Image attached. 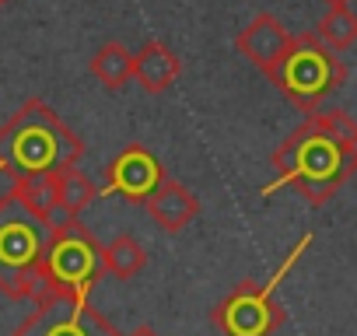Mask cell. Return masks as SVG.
Returning a JSON list of instances; mask_svg holds the SVG:
<instances>
[{"label": "cell", "mask_w": 357, "mask_h": 336, "mask_svg": "<svg viewBox=\"0 0 357 336\" xmlns=\"http://www.w3.org/2000/svg\"><path fill=\"white\" fill-rule=\"evenodd\" d=\"M273 183L263 193L294 186L308 207H322L357 172V119L347 109H315L270 154Z\"/></svg>", "instance_id": "obj_1"}, {"label": "cell", "mask_w": 357, "mask_h": 336, "mask_svg": "<svg viewBox=\"0 0 357 336\" xmlns=\"http://www.w3.org/2000/svg\"><path fill=\"white\" fill-rule=\"evenodd\" d=\"M84 154V140L43 102L29 98L0 126V168L18 179L36 172H63Z\"/></svg>", "instance_id": "obj_2"}, {"label": "cell", "mask_w": 357, "mask_h": 336, "mask_svg": "<svg viewBox=\"0 0 357 336\" xmlns=\"http://www.w3.org/2000/svg\"><path fill=\"white\" fill-rule=\"evenodd\" d=\"M50 235L53 224L32 214L15 193L0 200V294L22 301L43 291Z\"/></svg>", "instance_id": "obj_3"}, {"label": "cell", "mask_w": 357, "mask_h": 336, "mask_svg": "<svg viewBox=\"0 0 357 336\" xmlns=\"http://www.w3.org/2000/svg\"><path fill=\"white\" fill-rule=\"evenodd\" d=\"M270 81L298 112L308 116L322 105L329 91L347 84V63L315 32H301L294 36L284 63L270 74Z\"/></svg>", "instance_id": "obj_4"}, {"label": "cell", "mask_w": 357, "mask_h": 336, "mask_svg": "<svg viewBox=\"0 0 357 336\" xmlns=\"http://www.w3.org/2000/svg\"><path fill=\"white\" fill-rule=\"evenodd\" d=\"M312 245V235H305L291 256L284 259V266L273 273V280L266 284H256V280H238L235 291L218 301L211 308V322L225 333V336H273L280 326H284V305L273 298L277 284L291 273V266L301 259V252Z\"/></svg>", "instance_id": "obj_5"}, {"label": "cell", "mask_w": 357, "mask_h": 336, "mask_svg": "<svg viewBox=\"0 0 357 336\" xmlns=\"http://www.w3.org/2000/svg\"><path fill=\"white\" fill-rule=\"evenodd\" d=\"M102 277H105V245H98V238L81 224V217L60 221L46 245L43 287H60L88 298Z\"/></svg>", "instance_id": "obj_6"}, {"label": "cell", "mask_w": 357, "mask_h": 336, "mask_svg": "<svg viewBox=\"0 0 357 336\" xmlns=\"http://www.w3.org/2000/svg\"><path fill=\"white\" fill-rule=\"evenodd\" d=\"M36 312L11 336H123L88 298L43 287L36 298Z\"/></svg>", "instance_id": "obj_7"}, {"label": "cell", "mask_w": 357, "mask_h": 336, "mask_svg": "<svg viewBox=\"0 0 357 336\" xmlns=\"http://www.w3.org/2000/svg\"><path fill=\"white\" fill-rule=\"evenodd\" d=\"M168 172L161 168V161L154 158V151L147 144H126L112 165H109V179L102 183V197H126L130 204H144L165 179Z\"/></svg>", "instance_id": "obj_8"}, {"label": "cell", "mask_w": 357, "mask_h": 336, "mask_svg": "<svg viewBox=\"0 0 357 336\" xmlns=\"http://www.w3.org/2000/svg\"><path fill=\"white\" fill-rule=\"evenodd\" d=\"M291 43H294V32H287V25H284L280 18H273L270 11H259V15L238 32V39H235L238 53H242L252 67H259L266 77L284 63Z\"/></svg>", "instance_id": "obj_9"}, {"label": "cell", "mask_w": 357, "mask_h": 336, "mask_svg": "<svg viewBox=\"0 0 357 336\" xmlns=\"http://www.w3.org/2000/svg\"><path fill=\"white\" fill-rule=\"evenodd\" d=\"M144 207H147L151 221H154L161 231H168V235H178V231H183V228L200 214V200H197L183 183H175L172 176L161 179V186L144 200Z\"/></svg>", "instance_id": "obj_10"}, {"label": "cell", "mask_w": 357, "mask_h": 336, "mask_svg": "<svg viewBox=\"0 0 357 336\" xmlns=\"http://www.w3.org/2000/svg\"><path fill=\"white\" fill-rule=\"evenodd\" d=\"M178 74H183V60L175 56L172 46H165L161 39H147L137 53H133V77L147 95H161L168 91Z\"/></svg>", "instance_id": "obj_11"}, {"label": "cell", "mask_w": 357, "mask_h": 336, "mask_svg": "<svg viewBox=\"0 0 357 336\" xmlns=\"http://www.w3.org/2000/svg\"><path fill=\"white\" fill-rule=\"evenodd\" d=\"M11 193L32 211L39 214L46 224H60L67 221L63 204H60V172H36V176H18L11 179Z\"/></svg>", "instance_id": "obj_12"}, {"label": "cell", "mask_w": 357, "mask_h": 336, "mask_svg": "<svg viewBox=\"0 0 357 336\" xmlns=\"http://www.w3.org/2000/svg\"><path fill=\"white\" fill-rule=\"evenodd\" d=\"M91 77L98 84H105L109 91H119L133 81V53L123 43H105L95 56H91Z\"/></svg>", "instance_id": "obj_13"}, {"label": "cell", "mask_w": 357, "mask_h": 336, "mask_svg": "<svg viewBox=\"0 0 357 336\" xmlns=\"http://www.w3.org/2000/svg\"><path fill=\"white\" fill-rule=\"evenodd\" d=\"M315 36L333 49L343 53L357 43V15L350 11V4H329V11L322 15V22L315 25Z\"/></svg>", "instance_id": "obj_14"}, {"label": "cell", "mask_w": 357, "mask_h": 336, "mask_svg": "<svg viewBox=\"0 0 357 336\" xmlns=\"http://www.w3.org/2000/svg\"><path fill=\"white\" fill-rule=\"evenodd\" d=\"M144 266H147V249L133 235H116L105 245V273H112L116 280H130Z\"/></svg>", "instance_id": "obj_15"}, {"label": "cell", "mask_w": 357, "mask_h": 336, "mask_svg": "<svg viewBox=\"0 0 357 336\" xmlns=\"http://www.w3.org/2000/svg\"><path fill=\"white\" fill-rule=\"evenodd\" d=\"M98 197H102V186H95L84 172H77V165L60 172V204L67 217H81Z\"/></svg>", "instance_id": "obj_16"}, {"label": "cell", "mask_w": 357, "mask_h": 336, "mask_svg": "<svg viewBox=\"0 0 357 336\" xmlns=\"http://www.w3.org/2000/svg\"><path fill=\"white\" fill-rule=\"evenodd\" d=\"M130 336H158V333H154V329H151V326H140V329H133V333H130Z\"/></svg>", "instance_id": "obj_17"}, {"label": "cell", "mask_w": 357, "mask_h": 336, "mask_svg": "<svg viewBox=\"0 0 357 336\" xmlns=\"http://www.w3.org/2000/svg\"><path fill=\"white\" fill-rule=\"evenodd\" d=\"M0 176H4V168H0ZM8 193H11V183H8V186H0V200H4Z\"/></svg>", "instance_id": "obj_18"}, {"label": "cell", "mask_w": 357, "mask_h": 336, "mask_svg": "<svg viewBox=\"0 0 357 336\" xmlns=\"http://www.w3.org/2000/svg\"><path fill=\"white\" fill-rule=\"evenodd\" d=\"M326 4H347V0H326Z\"/></svg>", "instance_id": "obj_19"}, {"label": "cell", "mask_w": 357, "mask_h": 336, "mask_svg": "<svg viewBox=\"0 0 357 336\" xmlns=\"http://www.w3.org/2000/svg\"><path fill=\"white\" fill-rule=\"evenodd\" d=\"M4 4H8V0H0V8H4Z\"/></svg>", "instance_id": "obj_20"}]
</instances>
